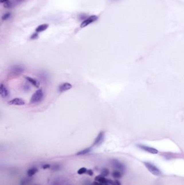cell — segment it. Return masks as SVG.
<instances>
[{
  "instance_id": "10",
  "label": "cell",
  "mask_w": 184,
  "mask_h": 185,
  "mask_svg": "<svg viewBox=\"0 0 184 185\" xmlns=\"http://www.w3.org/2000/svg\"><path fill=\"white\" fill-rule=\"evenodd\" d=\"M95 180L99 182V183H101L103 185H105V184L109 185L110 179H106L105 176H102L101 174H99V175H98V176H96L95 178Z\"/></svg>"
},
{
  "instance_id": "25",
  "label": "cell",
  "mask_w": 184,
  "mask_h": 185,
  "mask_svg": "<svg viewBox=\"0 0 184 185\" xmlns=\"http://www.w3.org/2000/svg\"><path fill=\"white\" fill-rule=\"evenodd\" d=\"M9 0H0V2L1 3H5V2H7V1H9Z\"/></svg>"
},
{
  "instance_id": "18",
  "label": "cell",
  "mask_w": 184,
  "mask_h": 185,
  "mask_svg": "<svg viewBox=\"0 0 184 185\" xmlns=\"http://www.w3.org/2000/svg\"><path fill=\"white\" fill-rule=\"evenodd\" d=\"M87 169L86 167H81L79 168L77 171V174L79 175H82L84 174H86V172L87 171Z\"/></svg>"
},
{
  "instance_id": "22",
  "label": "cell",
  "mask_w": 184,
  "mask_h": 185,
  "mask_svg": "<svg viewBox=\"0 0 184 185\" xmlns=\"http://www.w3.org/2000/svg\"><path fill=\"white\" fill-rule=\"evenodd\" d=\"M38 37V32H35V33H34L32 34V35L30 37V38L32 40H35V39H36Z\"/></svg>"
},
{
  "instance_id": "20",
  "label": "cell",
  "mask_w": 184,
  "mask_h": 185,
  "mask_svg": "<svg viewBox=\"0 0 184 185\" xmlns=\"http://www.w3.org/2000/svg\"><path fill=\"white\" fill-rule=\"evenodd\" d=\"M109 185H121V183L120 182V181L117 179H116L115 180H110Z\"/></svg>"
},
{
  "instance_id": "17",
  "label": "cell",
  "mask_w": 184,
  "mask_h": 185,
  "mask_svg": "<svg viewBox=\"0 0 184 185\" xmlns=\"http://www.w3.org/2000/svg\"><path fill=\"white\" fill-rule=\"evenodd\" d=\"M109 173H110V171H109V170L106 168H103L101 171V174L102 176H105V177H106L107 176L109 175Z\"/></svg>"
},
{
  "instance_id": "23",
  "label": "cell",
  "mask_w": 184,
  "mask_h": 185,
  "mask_svg": "<svg viewBox=\"0 0 184 185\" xmlns=\"http://www.w3.org/2000/svg\"><path fill=\"white\" fill-rule=\"evenodd\" d=\"M93 174H94L93 171H92V169H87V171L86 172V174H87L88 176H93Z\"/></svg>"
},
{
  "instance_id": "6",
  "label": "cell",
  "mask_w": 184,
  "mask_h": 185,
  "mask_svg": "<svg viewBox=\"0 0 184 185\" xmlns=\"http://www.w3.org/2000/svg\"><path fill=\"white\" fill-rule=\"evenodd\" d=\"M137 146L139 148H140L141 149L146 152L147 153H151V154H156L158 153V151L156 148L143 145V144H138Z\"/></svg>"
},
{
  "instance_id": "14",
  "label": "cell",
  "mask_w": 184,
  "mask_h": 185,
  "mask_svg": "<svg viewBox=\"0 0 184 185\" xmlns=\"http://www.w3.org/2000/svg\"><path fill=\"white\" fill-rule=\"evenodd\" d=\"M112 176L115 178L116 179H120L123 176V172L122 171H120L119 170L116 169L115 171L112 172Z\"/></svg>"
},
{
  "instance_id": "1",
  "label": "cell",
  "mask_w": 184,
  "mask_h": 185,
  "mask_svg": "<svg viewBox=\"0 0 184 185\" xmlns=\"http://www.w3.org/2000/svg\"><path fill=\"white\" fill-rule=\"evenodd\" d=\"M144 164L146 168H147V170L151 173L153 175L158 176H161V172L160 169L156 167L155 165L152 164V163L148 162H144Z\"/></svg>"
},
{
  "instance_id": "26",
  "label": "cell",
  "mask_w": 184,
  "mask_h": 185,
  "mask_svg": "<svg viewBox=\"0 0 184 185\" xmlns=\"http://www.w3.org/2000/svg\"><path fill=\"white\" fill-rule=\"evenodd\" d=\"M23 1H24V0H16V2H17V3H19V2H21Z\"/></svg>"
},
{
  "instance_id": "13",
  "label": "cell",
  "mask_w": 184,
  "mask_h": 185,
  "mask_svg": "<svg viewBox=\"0 0 184 185\" xmlns=\"http://www.w3.org/2000/svg\"><path fill=\"white\" fill-rule=\"evenodd\" d=\"M49 27V24L44 23L38 26L37 28H36L35 31L36 32H41L46 30V29Z\"/></svg>"
},
{
  "instance_id": "21",
  "label": "cell",
  "mask_w": 184,
  "mask_h": 185,
  "mask_svg": "<svg viewBox=\"0 0 184 185\" xmlns=\"http://www.w3.org/2000/svg\"><path fill=\"white\" fill-rule=\"evenodd\" d=\"M10 16H11V14H10V13H5V14H4V15L2 16V20L3 21L7 20L8 19H9Z\"/></svg>"
},
{
  "instance_id": "27",
  "label": "cell",
  "mask_w": 184,
  "mask_h": 185,
  "mask_svg": "<svg viewBox=\"0 0 184 185\" xmlns=\"http://www.w3.org/2000/svg\"><path fill=\"white\" fill-rule=\"evenodd\" d=\"M108 185V184H105V185Z\"/></svg>"
},
{
  "instance_id": "2",
  "label": "cell",
  "mask_w": 184,
  "mask_h": 185,
  "mask_svg": "<svg viewBox=\"0 0 184 185\" xmlns=\"http://www.w3.org/2000/svg\"><path fill=\"white\" fill-rule=\"evenodd\" d=\"M43 95H44L43 92L41 89H38L32 95V98L30 99V103L34 104V103H37L38 102H41L43 98Z\"/></svg>"
},
{
  "instance_id": "8",
  "label": "cell",
  "mask_w": 184,
  "mask_h": 185,
  "mask_svg": "<svg viewBox=\"0 0 184 185\" xmlns=\"http://www.w3.org/2000/svg\"><path fill=\"white\" fill-rule=\"evenodd\" d=\"M8 104L10 105H15V106H23L25 105L24 100L19 97H16L11 100L8 102Z\"/></svg>"
},
{
  "instance_id": "24",
  "label": "cell",
  "mask_w": 184,
  "mask_h": 185,
  "mask_svg": "<svg viewBox=\"0 0 184 185\" xmlns=\"http://www.w3.org/2000/svg\"><path fill=\"white\" fill-rule=\"evenodd\" d=\"M50 165L49 164H44L42 166V168L43 169H49L50 168Z\"/></svg>"
},
{
  "instance_id": "3",
  "label": "cell",
  "mask_w": 184,
  "mask_h": 185,
  "mask_svg": "<svg viewBox=\"0 0 184 185\" xmlns=\"http://www.w3.org/2000/svg\"><path fill=\"white\" fill-rule=\"evenodd\" d=\"M111 164L116 169L119 170L120 171L124 172L125 170V167L124 165L120 162L117 159H112L111 160Z\"/></svg>"
},
{
  "instance_id": "9",
  "label": "cell",
  "mask_w": 184,
  "mask_h": 185,
  "mask_svg": "<svg viewBox=\"0 0 184 185\" xmlns=\"http://www.w3.org/2000/svg\"><path fill=\"white\" fill-rule=\"evenodd\" d=\"M73 87V86L71 83L68 82H64L60 84L58 87V91L60 92H64L68 90H70Z\"/></svg>"
},
{
  "instance_id": "16",
  "label": "cell",
  "mask_w": 184,
  "mask_h": 185,
  "mask_svg": "<svg viewBox=\"0 0 184 185\" xmlns=\"http://www.w3.org/2000/svg\"><path fill=\"white\" fill-rule=\"evenodd\" d=\"M13 72L16 73H21V72H23V70H24V69H23V67H21V66H19V65H16V66H14L13 67Z\"/></svg>"
},
{
  "instance_id": "7",
  "label": "cell",
  "mask_w": 184,
  "mask_h": 185,
  "mask_svg": "<svg viewBox=\"0 0 184 185\" xmlns=\"http://www.w3.org/2000/svg\"><path fill=\"white\" fill-rule=\"evenodd\" d=\"M0 95L2 98H7L9 95V91L4 84L0 85Z\"/></svg>"
},
{
  "instance_id": "5",
  "label": "cell",
  "mask_w": 184,
  "mask_h": 185,
  "mask_svg": "<svg viewBox=\"0 0 184 185\" xmlns=\"http://www.w3.org/2000/svg\"><path fill=\"white\" fill-rule=\"evenodd\" d=\"M98 19V17L96 15H91L87 19L84 20L81 24L80 27L82 28H85L90 24L96 21Z\"/></svg>"
},
{
  "instance_id": "19",
  "label": "cell",
  "mask_w": 184,
  "mask_h": 185,
  "mask_svg": "<svg viewBox=\"0 0 184 185\" xmlns=\"http://www.w3.org/2000/svg\"><path fill=\"white\" fill-rule=\"evenodd\" d=\"M4 7L6 8H11L13 7V3L11 1H7L5 2L4 4Z\"/></svg>"
},
{
  "instance_id": "11",
  "label": "cell",
  "mask_w": 184,
  "mask_h": 185,
  "mask_svg": "<svg viewBox=\"0 0 184 185\" xmlns=\"http://www.w3.org/2000/svg\"><path fill=\"white\" fill-rule=\"evenodd\" d=\"M26 79L28 81L29 83H31L34 86H35L36 88H39L40 86V82L36 80V79H34L32 78H30L29 76H26Z\"/></svg>"
},
{
  "instance_id": "12",
  "label": "cell",
  "mask_w": 184,
  "mask_h": 185,
  "mask_svg": "<svg viewBox=\"0 0 184 185\" xmlns=\"http://www.w3.org/2000/svg\"><path fill=\"white\" fill-rule=\"evenodd\" d=\"M92 150V147H89L87 148H85L83 150H81L80 151L78 152L77 153H76V155L77 156H82V155H86L88 153H90Z\"/></svg>"
},
{
  "instance_id": "15",
  "label": "cell",
  "mask_w": 184,
  "mask_h": 185,
  "mask_svg": "<svg viewBox=\"0 0 184 185\" xmlns=\"http://www.w3.org/2000/svg\"><path fill=\"white\" fill-rule=\"evenodd\" d=\"M38 171L36 167H32L29 169L27 171V176L29 177H32V176L35 175Z\"/></svg>"
},
{
  "instance_id": "4",
  "label": "cell",
  "mask_w": 184,
  "mask_h": 185,
  "mask_svg": "<svg viewBox=\"0 0 184 185\" xmlns=\"http://www.w3.org/2000/svg\"><path fill=\"white\" fill-rule=\"evenodd\" d=\"M104 139H105V132L103 131H101L98 133L97 137L95 139L92 147L100 146L104 141Z\"/></svg>"
}]
</instances>
